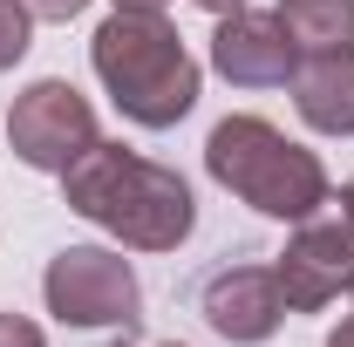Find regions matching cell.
<instances>
[{"label": "cell", "mask_w": 354, "mask_h": 347, "mask_svg": "<svg viewBox=\"0 0 354 347\" xmlns=\"http://www.w3.org/2000/svg\"><path fill=\"white\" fill-rule=\"evenodd\" d=\"M62 198L75 218L102 225L130 252H177L198 225V198L184 177L123 150V143H102V136L62 171Z\"/></svg>", "instance_id": "6da1fadb"}, {"label": "cell", "mask_w": 354, "mask_h": 347, "mask_svg": "<svg viewBox=\"0 0 354 347\" xmlns=\"http://www.w3.org/2000/svg\"><path fill=\"white\" fill-rule=\"evenodd\" d=\"M88 62L109 88V102L143 123V130H171L191 116L198 102V62L164 14H136V7H116L95 41H88Z\"/></svg>", "instance_id": "7a4b0ae2"}, {"label": "cell", "mask_w": 354, "mask_h": 347, "mask_svg": "<svg viewBox=\"0 0 354 347\" xmlns=\"http://www.w3.org/2000/svg\"><path fill=\"white\" fill-rule=\"evenodd\" d=\"M205 171L218 177L232 198H245L252 212L286 218V225H307L334 198L320 157L307 143H293L286 130H272L266 116H225L218 130L205 136Z\"/></svg>", "instance_id": "3957f363"}, {"label": "cell", "mask_w": 354, "mask_h": 347, "mask_svg": "<svg viewBox=\"0 0 354 347\" xmlns=\"http://www.w3.org/2000/svg\"><path fill=\"white\" fill-rule=\"evenodd\" d=\"M41 300L62 327H130L143 293H136V272L123 252L109 245H68L48 259Z\"/></svg>", "instance_id": "277c9868"}, {"label": "cell", "mask_w": 354, "mask_h": 347, "mask_svg": "<svg viewBox=\"0 0 354 347\" xmlns=\"http://www.w3.org/2000/svg\"><path fill=\"white\" fill-rule=\"evenodd\" d=\"M7 143H14V157L28 171L62 177L95 143V109H88V95L75 82H55V75L48 82H28L14 95V109H7Z\"/></svg>", "instance_id": "5b68a950"}, {"label": "cell", "mask_w": 354, "mask_h": 347, "mask_svg": "<svg viewBox=\"0 0 354 347\" xmlns=\"http://www.w3.org/2000/svg\"><path fill=\"white\" fill-rule=\"evenodd\" d=\"M279 293H286V313H320V306L341 300V286L354 279V225L348 218H307L286 252L272 265Z\"/></svg>", "instance_id": "8992f818"}, {"label": "cell", "mask_w": 354, "mask_h": 347, "mask_svg": "<svg viewBox=\"0 0 354 347\" xmlns=\"http://www.w3.org/2000/svg\"><path fill=\"white\" fill-rule=\"evenodd\" d=\"M212 68H218L232 88H279V82H293L300 48L279 28V14L239 7V14H225L218 35H212Z\"/></svg>", "instance_id": "52a82bcc"}, {"label": "cell", "mask_w": 354, "mask_h": 347, "mask_svg": "<svg viewBox=\"0 0 354 347\" xmlns=\"http://www.w3.org/2000/svg\"><path fill=\"white\" fill-rule=\"evenodd\" d=\"M205 320L218 327L225 341H239V347L272 341L279 320H286V293H279L272 265H225V272H212V286H205Z\"/></svg>", "instance_id": "ba28073f"}, {"label": "cell", "mask_w": 354, "mask_h": 347, "mask_svg": "<svg viewBox=\"0 0 354 347\" xmlns=\"http://www.w3.org/2000/svg\"><path fill=\"white\" fill-rule=\"evenodd\" d=\"M293 109L320 136H354V41L320 48L293 68Z\"/></svg>", "instance_id": "9c48e42d"}, {"label": "cell", "mask_w": 354, "mask_h": 347, "mask_svg": "<svg viewBox=\"0 0 354 347\" xmlns=\"http://www.w3.org/2000/svg\"><path fill=\"white\" fill-rule=\"evenodd\" d=\"M279 28L293 35V48H348L354 41V0H279Z\"/></svg>", "instance_id": "30bf717a"}, {"label": "cell", "mask_w": 354, "mask_h": 347, "mask_svg": "<svg viewBox=\"0 0 354 347\" xmlns=\"http://www.w3.org/2000/svg\"><path fill=\"white\" fill-rule=\"evenodd\" d=\"M35 41V14H28V0H0V75L28 55Z\"/></svg>", "instance_id": "8fae6325"}, {"label": "cell", "mask_w": 354, "mask_h": 347, "mask_svg": "<svg viewBox=\"0 0 354 347\" xmlns=\"http://www.w3.org/2000/svg\"><path fill=\"white\" fill-rule=\"evenodd\" d=\"M0 347H48V341H41V327H35V320L0 313Z\"/></svg>", "instance_id": "7c38bea8"}, {"label": "cell", "mask_w": 354, "mask_h": 347, "mask_svg": "<svg viewBox=\"0 0 354 347\" xmlns=\"http://www.w3.org/2000/svg\"><path fill=\"white\" fill-rule=\"evenodd\" d=\"M88 0H28V14H41V21H75Z\"/></svg>", "instance_id": "4fadbf2b"}, {"label": "cell", "mask_w": 354, "mask_h": 347, "mask_svg": "<svg viewBox=\"0 0 354 347\" xmlns=\"http://www.w3.org/2000/svg\"><path fill=\"white\" fill-rule=\"evenodd\" d=\"M198 7H205V14H218V21H225V14H239L245 0H198Z\"/></svg>", "instance_id": "5bb4252c"}, {"label": "cell", "mask_w": 354, "mask_h": 347, "mask_svg": "<svg viewBox=\"0 0 354 347\" xmlns=\"http://www.w3.org/2000/svg\"><path fill=\"white\" fill-rule=\"evenodd\" d=\"M327 347H354V313L341 320V327H334V341H327Z\"/></svg>", "instance_id": "9a60e30c"}, {"label": "cell", "mask_w": 354, "mask_h": 347, "mask_svg": "<svg viewBox=\"0 0 354 347\" xmlns=\"http://www.w3.org/2000/svg\"><path fill=\"white\" fill-rule=\"evenodd\" d=\"M116 7H136V14H164L171 0H116Z\"/></svg>", "instance_id": "2e32d148"}, {"label": "cell", "mask_w": 354, "mask_h": 347, "mask_svg": "<svg viewBox=\"0 0 354 347\" xmlns=\"http://www.w3.org/2000/svg\"><path fill=\"white\" fill-rule=\"evenodd\" d=\"M341 218H348V225H354V177H348V184H341Z\"/></svg>", "instance_id": "e0dca14e"}, {"label": "cell", "mask_w": 354, "mask_h": 347, "mask_svg": "<svg viewBox=\"0 0 354 347\" xmlns=\"http://www.w3.org/2000/svg\"><path fill=\"white\" fill-rule=\"evenodd\" d=\"M348 293H354V279H348Z\"/></svg>", "instance_id": "ac0fdd59"}, {"label": "cell", "mask_w": 354, "mask_h": 347, "mask_svg": "<svg viewBox=\"0 0 354 347\" xmlns=\"http://www.w3.org/2000/svg\"><path fill=\"white\" fill-rule=\"evenodd\" d=\"M164 347H177V341H164Z\"/></svg>", "instance_id": "d6986e66"}]
</instances>
